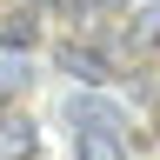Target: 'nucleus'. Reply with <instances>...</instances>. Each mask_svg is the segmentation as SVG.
Returning <instances> with one entry per match:
<instances>
[{
  "label": "nucleus",
  "mask_w": 160,
  "mask_h": 160,
  "mask_svg": "<svg viewBox=\"0 0 160 160\" xmlns=\"http://www.w3.org/2000/svg\"><path fill=\"white\" fill-rule=\"evenodd\" d=\"M0 113H7V87H0Z\"/></svg>",
  "instance_id": "1a4fd4ad"
},
{
  "label": "nucleus",
  "mask_w": 160,
  "mask_h": 160,
  "mask_svg": "<svg viewBox=\"0 0 160 160\" xmlns=\"http://www.w3.org/2000/svg\"><path fill=\"white\" fill-rule=\"evenodd\" d=\"M60 67H67L73 80H87V87H113V60L93 53V47H67V53H60Z\"/></svg>",
  "instance_id": "f03ea898"
},
{
  "label": "nucleus",
  "mask_w": 160,
  "mask_h": 160,
  "mask_svg": "<svg viewBox=\"0 0 160 160\" xmlns=\"http://www.w3.org/2000/svg\"><path fill=\"white\" fill-rule=\"evenodd\" d=\"M33 7H67V0H33Z\"/></svg>",
  "instance_id": "0eeeda50"
},
{
  "label": "nucleus",
  "mask_w": 160,
  "mask_h": 160,
  "mask_svg": "<svg viewBox=\"0 0 160 160\" xmlns=\"http://www.w3.org/2000/svg\"><path fill=\"white\" fill-rule=\"evenodd\" d=\"M67 120H73V133H127V113H120L107 93H73Z\"/></svg>",
  "instance_id": "f257e3e1"
},
{
  "label": "nucleus",
  "mask_w": 160,
  "mask_h": 160,
  "mask_svg": "<svg viewBox=\"0 0 160 160\" xmlns=\"http://www.w3.org/2000/svg\"><path fill=\"white\" fill-rule=\"evenodd\" d=\"M93 7H120V0H93Z\"/></svg>",
  "instance_id": "6e6552de"
},
{
  "label": "nucleus",
  "mask_w": 160,
  "mask_h": 160,
  "mask_svg": "<svg viewBox=\"0 0 160 160\" xmlns=\"http://www.w3.org/2000/svg\"><path fill=\"white\" fill-rule=\"evenodd\" d=\"M133 40H140V47H147V53H160V7L133 20Z\"/></svg>",
  "instance_id": "423d86ee"
},
{
  "label": "nucleus",
  "mask_w": 160,
  "mask_h": 160,
  "mask_svg": "<svg viewBox=\"0 0 160 160\" xmlns=\"http://www.w3.org/2000/svg\"><path fill=\"white\" fill-rule=\"evenodd\" d=\"M33 40H40V20H33V0H27V7H13V13H0V47H7V53H27Z\"/></svg>",
  "instance_id": "7ed1b4c3"
},
{
  "label": "nucleus",
  "mask_w": 160,
  "mask_h": 160,
  "mask_svg": "<svg viewBox=\"0 0 160 160\" xmlns=\"http://www.w3.org/2000/svg\"><path fill=\"white\" fill-rule=\"evenodd\" d=\"M80 160H127V133H80Z\"/></svg>",
  "instance_id": "39448f33"
},
{
  "label": "nucleus",
  "mask_w": 160,
  "mask_h": 160,
  "mask_svg": "<svg viewBox=\"0 0 160 160\" xmlns=\"http://www.w3.org/2000/svg\"><path fill=\"white\" fill-rule=\"evenodd\" d=\"M27 153H33V120L0 113V160H27Z\"/></svg>",
  "instance_id": "20e7f679"
}]
</instances>
